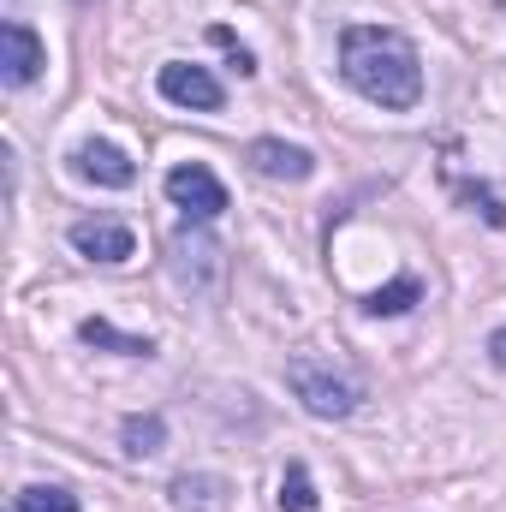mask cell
Returning a JSON list of instances; mask_svg holds the SVG:
<instances>
[{
	"mask_svg": "<svg viewBox=\"0 0 506 512\" xmlns=\"http://www.w3.org/2000/svg\"><path fill=\"white\" fill-rule=\"evenodd\" d=\"M72 173L90 179V185H108V191H126L131 179H137V167L126 161V149H114V143H102V137H90V143L72 149Z\"/></svg>",
	"mask_w": 506,
	"mask_h": 512,
	"instance_id": "7",
	"label": "cell"
},
{
	"mask_svg": "<svg viewBox=\"0 0 506 512\" xmlns=\"http://www.w3.org/2000/svg\"><path fill=\"white\" fill-rule=\"evenodd\" d=\"M161 96L173 102V108H197V114H221V84H215V72H203V66H191V60H167L161 66Z\"/></svg>",
	"mask_w": 506,
	"mask_h": 512,
	"instance_id": "5",
	"label": "cell"
},
{
	"mask_svg": "<svg viewBox=\"0 0 506 512\" xmlns=\"http://www.w3.org/2000/svg\"><path fill=\"white\" fill-rule=\"evenodd\" d=\"M280 512H316V483H310L304 465H292L280 477Z\"/></svg>",
	"mask_w": 506,
	"mask_h": 512,
	"instance_id": "15",
	"label": "cell"
},
{
	"mask_svg": "<svg viewBox=\"0 0 506 512\" xmlns=\"http://www.w3.org/2000/svg\"><path fill=\"white\" fill-rule=\"evenodd\" d=\"M286 387H292L298 405H304L310 417H322V423L352 417L358 399H364V382H358L352 370H340L334 358H292V364H286Z\"/></svg>",
	"mask_w": 506,
	"mask_h": 512,
	"instance_id": "2",
	"label": "cell"
},
{
	"mask_svg": "<svg viewBox=\"0 0 506 512\" xmlns=\"http://www.w3.org/2000/svg\"><path fill=\"white\" fill-rule=\"evenodd\" d=\"M209 36H215V48H227V54H233V66H239V78H251V72H256L251 48H239V36H233V30H221V24H215Z\"/></svg>",
	"mask_w": 506,
	"mask_h": 512,
	"instance_id": "16",
	"label": "cell"
},
{
	"mask_svg": "<svg viewBox=\"0 0 506 512\" xmlns=\"http://www.w3.org/2000/svg\"><path fill=\"white\" fill-rule=\"evenodd\" d=\"M417 298H423L417 274H399V280H387V286H376V292L364 298V310H370V316H405Z\"/></svg>",
	"mask_w": 506,
	"mask_h": 512,
	"instance_id": "12",
	"label": "cell"
},
{
	"mask_svg": "<svg viewBox=\"0 0 506 512\" xmlns=\"http://www.w3.org/2000/svg\"><path fill=\"white\" fill-rule=\"evenodd\" d=\"M340 72H346V84H352L364 102H376V108L405 114V108L423 102V66H417V48H411V36H399V30L352 24V30L340 36Z\"/></svg>",
	"mask_w": 506,
	"mask_h": 512,
	"instance_id": "1",
	"label": "cell"
},
{
	"mask_svg": "<svg viewBox=\"0 0 506 512\" xmlns=\"http://www.w3.org/2000/svg\"><path fill=\"white\" fill-rule=\"evenodd\" d=\"M167 197H173V209H185L191 221H215V215L227 209V185H221L203 161L173 167V173H167Z\"/></svg>",
	"mask_w": 506,
	"mask_h": 512,
	"instance_id": "4",
	"label": "cell"
},
{
	"mask_svg": "<svg viewBox=\"0 0 506 512\" xmlns=\"http://www.w3.org/2000/svg\"><path fill=\"white\" fill-rule=\"evenodd\" d=\"M42 66H48L42 36H36L30 24H6V30H0V78H6L12 90H24V84H36Z\"/></svg>",
	"mask_w": 506,
	"mask_h": 512,
	"instance_id": "6",
	"label": "cell"
},
{
	"mask_svg": "<svg viewBox=\"0 0 506 512\" xmlns=\"http://www.w3.org/2000/svg\"><path fill=\"white\" fill-rule=\"evenodd\" d=\"M167 256H173V280H179L185 292H197V298L221 292V280H227V256H221V245H215L203 227H179L173 245H167Z\"/></svg>",
	"mask_w": 506,
	"mask_h": 512,
	"instance_id": "3",
	"label": "cell"
},
{
	"mask_svg": "<svg viewBox=\"0 0 506 512\" xmlns=\"http://www.w3.org/2000/svg\"><path fill=\"white\" fill-rule=\"evenodd\" d=\"M489 358H495V370H506V328L489 334Z\"/></svg>",
	"mask_w": 506,
	"mask_h": 512,
	"instance_id": "17",
	"label": "cell"
},
{
	"mask_svg": "<svg viewBox=\"0 0 506 512\" xmlns=\"http://www.w3.org/2000/svg\"><path fill=\"white\" fill-rule=\"evenodd\" d=\"M173 507L179 512H221L227 507V477H209V471L191 477V471H185V477L173 483Z\"/></svg>",
	"mask_w": 506,
	"mask_h": 512,
	"instance_id": "10",
	"label": "cell"
},
{
	"mask_svg": "<svg viewBox=\"0 0 506 512\" xmlns=\"http://www.w3.org/2000/svg\"><path fill=\"white\" fill-rule=\"evenodd\" d=\"M120 435H126V453H131V459H143V453H161L167 423L149 411V417H126V429H120Z\"/></svg>",
	"mask_w": 506,
	"mask_h": 512,
	"instance_id": "13",
	"label": "cell"
},
{
	"mask_svg": "<svg viewBox=\"0 0 506 512\" xmlns=\"http://www.w3.org/2000/svg\"><path fill=\"white\" fill-rule=\"evenodd\" d=\"M78 334H84V346H102V352H120V358H149V352H155V346H149L143 334H120V328H114V322H102V316H90V322H84Z\"/></svg>",
	"mask_w": 506,
	"mask_h": 512,
	"instance_id": "11",
	"label": "cell"
},
{
	"mask_svg": "<svg viewBox=\"0 0 506 512\" xmlns=\"http://www.w3.org/2000/svg\"><path fill=\"white\" fill-rule=\"evenodd\" d=\"M72 251L78 256H90V262H126L131 251H137V239H131V227L126 221H78L72 227Z\"/></svg>",
	"mask_w": 506,
	"mask_h": 512,
	"instance_id": "9",
	"label": "cell"
},
{
	"mask_svg": "<svg viewBox=\"0 0 506 512\" xmlns=\"http://www.w3.org/2000/svg\"><path fill=\"white\" fill-rule=\"evenodd\" d=\"M18 512H78V495H66L60 483H30L18 495Z\"/></svg>",
	"mask_w": 506,
	"mask_h": 512,
	"instance_id": "14",
	"label": "cell"
},
{
	"mask_svg": "<svg viewBox=\"0 0 506 512\" xmlns=\"http://www.w3.org/2000/svg\"><path fill=\"white\" fill-rule=\"evenodd\" d=\"M245 155H251V167L262 173V179H286V185H298V179L316 173V155L298 149V143H280V137H256Z\"/></svg>",
	"mask_w": 506,
	"mask_h": 512,
	"instance_id": "8",
	"label": "cell"
}]
</instances>
